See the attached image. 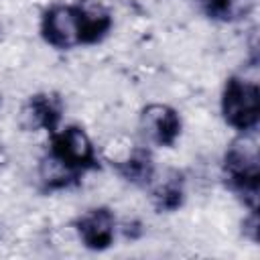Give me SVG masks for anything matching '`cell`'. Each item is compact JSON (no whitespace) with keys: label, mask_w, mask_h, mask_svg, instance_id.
Returning a JSON list of instances; mask_svg holds the SVG:
<instances>
[{"label":"cell","mask_w":260,"mask_h":260,"mask_svg":"<svg viewBox=\"0 0 260 260\" xmlns=\"http://www.w3.org/2000/svg\"><path fill=\"white\" fill-rule=\"evenodd\" d=\"M41 37L53 49L65 51L81 45L77 8L73 4H53L43 12Z\"/></svg>","instance_id":"obj_4"},{"label":"cell","mask_w":260,"mask_h":260,"mask_svg":"<svg viewBox=\"0 0 260 260\" xmlns=\"http://www.w3.org/2000/svg\"><path fill=\"white\" fill-rule=\"evenodd\" d=\"M49 136H51V146L47 152L75 175L81 177L83 173L100 167L98 148L81 126L77 124H69L63 128L59 126Z\"/></svg>","instance_id":"obj_3"},{"label":"cell","mask_w":260,"mask_h":260,"mask_svg":"<svg viewBox=\"0 0 260 260\" xmlns=\"http://www.w3.org/2000/svg\"><path fill=\"white\" fill-rule=\"evenodd\" d=\"M258 128L238 132L223 154V175L228 187L242 197L250 211H258L260 189V154H258Z\"/></svg>","instance_id":"obj_1"},{"label":"cell","mask_w":260,"mask_h":260,"mask_svg":"<svg viewBox=\"0 0 260 260\" xmlns=\"http://www.w3.org/2000/svg\"><path fill=\"white\" fill-rule=\"evenodd\" d=\"M114 144H116L114 154L112 152L104 154L106 160L112 165V169H116V173L120 177H124L128 183L146 187L156 171L150 152L144 146H138L130 140H124L122 144H118V140H114Z\"/></svg>","instance_id":"obj_6"},{"label":"cell","mask_w":260,"mask_h":260,"mask_svg":"<svg viewBox=\"0 0 260 260\" xmlns=\"http://www.w3.org/2000/svg\"><path fill=\"white\" fill-rule=\"evenodd\" d=\"M77 18L81 45H95L108 37L114 26V16L110 8L100 0H77Z\"/></svg>","instance_id":"obj_9"},{"label":"cell","mask_w":260,"mask_h":260,"mask_svg":"<svg viewBox=\"0 0 260 260\" xmlns=\"http://www.w3.org/2000/svg\"><path fill=\"white\" fill-rule=\"evenodd\" d=\"M146 187H150V201L158 211H177L185 201V181L175 169H167L162 175H156L154 171Z\"/></svg>","instance_id":"obj_10"},{"label":"cell","mask_w":260,"mask_h":260,"mask_svg":"<svg viewBox=\"0 0 260 260\" xmlns=\"http://www.w3.org/2000/svg\"><path fill=\"white\" fill-rule=\"evenodd\" d=\"M73 228L77 232L79 242L87 250L102 252V250H106L114 244L118 221H116V215L110 207L98 205V207H91V209L83 211L73 221Z\"/></svg>","instance_id":"obj_7"},{"label":"cell","mask_w":260,"mask_h":260,"mask_svg":"<svg viewBox=\"0 0 260 260\" xmlns=\"http://www.w3.org/2000/svg\"><path fill=\"white\" fill-rule=\"evenodd\" d=\"M138 128L146 138V142L156 146H173L181 136L183 122L173 106L154 102L140 110Z\"/></svg>","instance_id":"obj_5"},{"label":"cell","mask_w":260,"mask_h":260,"mask_svg":"<svg viewBox=\"0 0 260 260\" xmlns=\"http://www.w3.org/2000/svg\"><path fill=\"white\" fill-rule=\"evenodd\" d=\"M195 4L211 20L238 22L254 10L256 0H195Z\"/></svg>","instance_id":"obj_11"},{"label":"cell","mask_w":260,"mask_h":260,"mask_svg":"<svg viewBox=\"0 0 260 260\" xmlns=\"http://www.w3.org/2000/svg\"><path fill=\"white\" fill-rule=\"evenodd\" d=\"M79 179H81L79 175H75L73 171H69L65 165H61L49 152L39 160V181H41V187L45 191L67 189V187L75 185Z\"/></svg>","instance_id":"obj_12"},{"label":"cell","mask_w":260,"mask_h":260,"mask_svg":"<svg viewBox=\"0 0 260 260\" xmlns=\"http://www.w3.org/2000/svg\"><path fill=\"white\" fill-rule=\"evenodd\" d=\"M61 118H63V100L51 91H39L30 95L18 112V124L22 130L28 132L47 130L51 134L53 130L59 128Z\"/></svg>","instance_id":"obj_8"},{"label":"cell","mask_w":260,"mask_h":260,"mask_svg":"<svg viewBox=\"0 0 260 260\" xmlns=\"http://www.w3.org/2000/svg\"><path fill=\"white\" fill-rule=\"evenodd\" d=\"M221 116L236 132L258 128L260 120V87L254 79L232 75L221 91Z\"/></svg>","instance_id":"obj_2"}]
</instances>
